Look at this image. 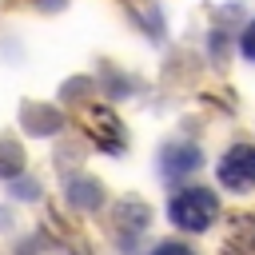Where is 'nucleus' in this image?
I'll return each mask as SVG.
<instances>
[{"label":"nucleus","mask_w":255,"mask_h":255,"mask_svg":"<svg viewBox=\"0 0 255 255\" xmlns=\"http://www.w3.org/2000/svg\"><path fill=\"white\" fill-rule=\"evenodd\" d=\"M167 215H171V223L183 227V231H207V227L215 223V215H219V199H215L207 187H183V191L171 195Z\"/></svg>","instance_id":"nucleus-1"},{"label":"nucleus","mask_w":255,"mask_h":255,"mask_svg":"<svg viewBox=\"0 0 255 255\" xmlns=\"http://www.w3.org/2000/svg\"><path fill=\"white\" fill-rule=\"evenodd\" d=\"M215 171H219V183H223L227 191H247V187H255V147H251V143L227 147Z\"/></svg>","instance_id":"nucleus-2"},{"label":"nucleus","mask_w":255,"mask_h":255,"mask_svg":"<svg viewBox=\"0 0 255 255\" xmlns=\"http://www.w3.org/2000/svg\"><path fill=\"white\" fill-rule=\"evenodd\" d=\"M195 167H199V147L191 143H167L159 151V171L167 179H179L183 171H195Z\"/></svg>","instance_id":"nucleus-3"},{"label":"nucleus","mask_w":255,"mask_h":255,"mask_svg":"<svg viewBox=\"0 0 255 255\" xmlns=\"http://www.w3.org/2000/svg\"><path fill=\"white\" fill-rule=\"evenodd\" d=\"M68 199H72L76 207H96V203H100V183H92V179H76L72 191H68Z\"/></svg>","instance_id":"nucleus-4"},{"label":"nucleus","mask_w":255,"mask_h":255,"mask_svg":"<svg viewBox=\"0 0 255 255\" xmlns=\"http://www.w3.org/2000/svg\"><path fill=\"white\" fill-rule=\"evenodd\" d=\"M20 167H24L20 147H16V143H0V175L12 179V175H20Z\"/></svg>","instance_id":"nucleus-5"},{"label":"nucleus","mask_w":255,"mask_h":255,"mask_svg":"<svg viewBox=\"0 0 255 255\" xmlns=\"http://www.w3.org/2000/svg\"><path fill=\"white\" fill-rule=\"evenodd\" d=\"M239 52H243V60H255V20L243 28V36H239Z\"/></svg>","instance_id":"nucleus-6"},{"label":"nucleus","mask_w":255,"mask_h":255,"mask_svg":"<svg viewBox=\"0 0 255 255\" xmlns=\"http://www.w3.org/2000/svg\"><path fill=\"white\" fill-rule=\"evenodd\" d=\"M151 255H195L191 247H183V243H159Z\"/></svg>","instance_id":"nucleus-7"},{"label":"nucleus","mask_w":255,"mask_h":255,"mask_svg":"<svg viewBox=\"0 0 255 255\" xmlns=\"http://www.w3.org/2000/svg\"><path fill=\"white\" fill-rule=\"evenodd\" d=\"M16 195L20 199H36V183H16Z\"/></svg>","instance_id":"nucleus-8"},{"label":"nucleus","mask_w":255,"mask_h":255,"mask_svg":"<svg viewBox=\"0 0 255 255\" xmlns=\"http://www.w3.org/2000/svg\"><path fill=\"white\" fill-rule=\"evenodd\" d=\"M40 8H60V4H68V0H36Z\"/></svg>","instance_id":"nucleus-9"}]
</instances>
